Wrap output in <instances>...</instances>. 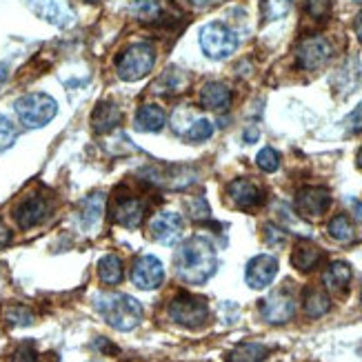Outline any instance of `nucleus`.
Listing matches in <instances>:
<instances>
[{
	"label": "nucleus",
	"mask_w": 362,
	"mask_h": 362,
	"mask_svg": "<svg viewBox=\"0 0 362 362\" xmlns=\"http://www.w3.org/2000/svg\"><path fill=\"white\" fill-rule=\"evenodd\" d=\"M216 249L204 235H192L189 240H185L178 247L174 258V272L187 285H202V282H207L216 274Z\"/></svg>",
	"instance_id": "f257e3e1"
},
{
	"label": "nucleus",
	"mask_w": 362,
	"mask_h": 362,
	"mask_svg": "<svg viewBox=\"0 0 362 362\" xmlns=\"http://www.w3.org/2000/svg\"><path fill=\"white\" fill-rule=\"evenodd\" d=\"M96 309L105 322L118 332H134L143 322V305L127 293H100Z\"/></svg>",
	"instance_id": "f03ea898"
},
{
	"label": "nucleus",
	"mask_w": 362,
	"mask_h": 362,
	"mask_svg": "<svg viewBox=\"0 0 362 362\" xmlns=\"http://www.w3.org/2000/svg\"><path fill=\"white\" fill-rule=\"evenodd\" d=\"M153 65H156V49L151 42H136L127 47L116 62L118 76L127 83L143 81L145 76L151 74Z\"/></svg>",
	"instance_id": "7ed1b4c3"
},
{
	"label": "nucleus",
	"mask_w": 362,
	"mask_h": 362,
	"mask_svg": "<svg viewBox=\"0 0 362 362\" xmlns=\"http://www.w3.org/2000/svg\"><path fill=\"white\" fill-rule=\"evenodd\" d=\"M13 109L27 129H40L47 122H52L54 116L58 114V103L52 96H47V93L38 91L18 98Z\"/></svg>",
	"instance_id": "20e7f679"
},
{
	"label": "nucleus",
	"mask_w": 362,
	"mask_h": 362,
	"mask_svg": "<svg viewBox=\"0 0 362 362\" xmlns=\"http://www.w3.org/2000/svg\"><path fill=\"white\" fill-rule=\"evenodd\" d=\"M169 316L176 325L182 327H202L209 318V305L202 296L178 293L169 303Z\"/></svg>",
	"instance_id": "39448f33"
},
{
	"label": "nucleus",
	"mask_w": 362,
	"mask_h": 362,
	"mask_svg": "<svg viewBox=\"0 0 362 362\" xmlns=\"http://www.w3.org/2000/svg\"><path fill=\"white\" fill-rule=\"evenodd\" d=\"M200 47H202L204 56H209L211 60H223L235 52L238 38H235V34L227 25L209 23L200 29Z\"/></svg>",
	"instance_id": "423d86ee"
},
{
	"label": "nucleus",
	"mask_w": 362,
	"mask_h": 362,
	"mask_svg": "<svg viewBox=\"0 0 362 362\" xmlns=\"http://www.w3.org/2000/svg\"><path fill=\"white\" fill-rule=\"evenodd\" d=\"M145 214H147V202L143 198L132 194L129 189H120V192H116V198L112 202L114 223L127 227V229H136L145 220Z\"/></svg>",
	"instance_id": "0eeeda50"
},
{
	"label": "nucleus",
	"mask_w": 362,
	"mask_h": 362,
	"mask_svg": "<svg viewBox=\"0 0 362 362\" xmlns=\"http://www.w3.org/2000/svg\"><path fill=\"white\" fill-rule=\"evenodd\" d=\"M260 313L267 322L285 325L296 316V293L289 287H280L272 291L260 303Z\"/></svg>",
	"instance_id": "6e6552de"
},
{
	"label": "nucleus",
	"mask_w": 362,
	"mask_h": 362,
	"mask_svg": "<svg viewBox=\"0 0 362 362\" xmlns=\"http://www.w3.org/2000/svg\"><path fill=\"white\" fill-rule=\"evenodd\" d=\"M182 231H185V223L182 218L171 211V209H165V211H158L151 220H149V233L156 243H160L165 247H174L182 240Z\"/></svg>",
	"instance_id": "1a4fd4ad"
},
{
	"label": "nucleus",
	"mask_w": 362,
	"mask_h": 362,
	"mask_svg": "<svg viewBox=\"0 0 362 362\" xmlns=\"http://www.w3.org/2000/svg\"><path fill=\"white\" fill-rule=\"evenodd\" d=\"M332 207V194L325 187H303L296 194V209L305 220H318Z\"/></svg>",
	"instance_id": "9d476101"
},
{
	"label": "nucleus",
	"mask_w": 362,
	"mask_h": 362,
	"mask_svg": "<svg viewBox=\"0 0 362 362\" xmlns=\"http://www.w3.org/2000/svg\"><path fill=\"white\" fill-rule=\"evenodd\" d=\"M165 280V267L163 262L147 254V256H140L134 262V269H132V282L143 291H151V289H158Z\"/></svg>",
	"instance_id": "9b49d317"
},
{
	"label": "nucleus",
	"mask_w": 362,
	"mask_h": 362,
	"mask_svg": "<svg viewBox=\"0 0 362 362\" xmlns=\"http://www.w3.org/2000/svg\"><path fill=\"white\" fill-rule=\"evenodd\" d=\"M332 56V45H329L322 36H309L305 38L296 49V62L300 69H318Z\"/></svg>",
	"instance_id": "f8f14e48"
},
{
	"label": "nucleus",
	"mask_w": 362,
	"mask_h": 362,
	"mask_svg": "<svg viewBox=\"0 0 362 362\" xmlns=\"http://www.w3.org/2000/svg\"><path fill=\"white\" fill-rule=\"evenodd\" d=\"M227 196L238 209L249 211V209L260 207V204L264 202V189L256 180L238 178L227 187Z\"/></svg>",
	"instance_id": "ddd939ff"
},
{
	"label": "nucleus",
	"mask_w": 362,
	"mask_h": 362,
	"mask_svg": "<svg viewBox=\"0 0 362 362\" xmlns=\"http://www.w3.org/2000/svg\"><path fill=\"white\" fill-rule=\"evenodd\" d=\"M276 274H278V258L269 256V254H262V256H256L247 262L245 280L251 289H264L274 282Z\"/></svg>",
	"instance_id": "4468645a"
},
{
	"label": "nucleus",
	"mask_w": 362,
	"mask_h": 362,
	"mask_svg": "<svg viewBox=\"0 0 362 362\" xmlns=\"http://www.w3.org/2000/svg\"><path fill=\"white\" fill-rule=\"evenodd\" d=\"M47 214H49V204L42 196H31L13 209V218L21 229H31L40 225Z\"/></svg>",
	"instance_id": "2eb2a0df"
},
{
	"label": "nucleus",
	"mask_w": 362,
	"mask_h": 362,
	"mask_svg": "<svg viewBox=\"0 0 362 362\" xmlns=\"http://www.w3.org/2000/svg\"><path fill=\"white\" fill-rule=\"evenodd\" d=\"M25 3L36 16H40L42 21L52 23V25L65 27L74 21L69 7L62 3V0H25Z\"/></svg>",
	"instance_id": "dca6fc26"
},
{
	"label": "nucleus",
	"mask_w": 362,
	"mask_h": 362,
	"mask_svg": "<svg viewBox=\"0 0 362 362\" xmlns=\"http://www.w3.org/2000/svg\"><path fill=\"white\" fill-rule=\"evenodd\" d=\"M120 120H122V114L118 105L112 100H103L96 105V109H93V114H91V127L98 134H109L118 127Z\"/></svg>",
	"instance_id": "f3484780"
},
{
	"label": "nucleus",
	"mask_w": 362,
	"mask_h": 362,
	"mask_svg": "<svg viewBox=\"0 0 362 362\" xmlns=\"http://www.w3.org/2000/svg\"><path fill=\"white\" fill-rule=\"evenodd\" d=\"M200 105L211 112H225L231 105V91L223 83H207L200 89Z\"/></svg>",
	"instance_id": "a211bd4d"
},
{
	"label": "nucleus",
	"mask_w": 362,
	"mask_h": 362,
	"mask_svg": "<svg viewBox=\"0 0 362 362\" xmlns=\"http://www.w3.org/2000/svg\"><path fill=\"white\" fill-rule=\"evenodd\" d=\"M322 260V249L316 247L313 243L309 240H303V243H298L296 249H293V254H291V264L296 267L298 272H311V269H316L318 262Z\"/></svg>",
	"instance_id": "6ab92c4d"
},
{
	"label": "nucleus",
	"mask_w": 362,
	"mask_h": 362,
	"mask_svg": "<svg viewBox=\"0 0 362 362\" xmlns=\"http://www.w3.org/2000/svg\"><path fill=\"white\" fill-rule=\"evenodd\" d=\"M351 267L342 260H336L327 267V272L322 274V285L329 291H344L351 282Z\"/></svg>",
	"instance_id": "aec40b11"
},
{
	"label": "nucleus",
	"mask_w": 362,
	"mask_h": 362,
	"mask_svg": "<svg viewBox=\"0 0 362 362\" xmlns=\"http://www.w3.org/2000/svg\"><path fill=\"white\" fill-rule=\"evenodd\" d=\"M165 122L167 116L158 105H143L136 114V127L140 132H160Z\"/></svg>",
	"instance_id": "412c9836"
},
{
	"label": "nucleus",
	"mask_w": 362,
	"mask_h": 362,
	"mask_svg": "<svg viewBox=\"0 0 362 362\" xmlns=\"http://www.w3.org/2000/svg\"><path fill=\"white\" fill-rule=\"evenodd\" d=\"M303 307L309 318H322L325 313H329V309H332V298H329L322 289L307 287Z\"/></svg>",
	"instance_id": "4be33fe9"
},
{
	"label": "nucleus",
	"mask_w": 362,
	"mask_h": 362,
	"mask_svg": "<svg viewBox=\"0 0 362 362\" xmlns=\"http://www.w3.org/2000/svg\"><path fill=\"white\" fill-rule=\"evenodd\" d=\"M267 356H269V349H267L262 342H240L238 347L231 349L227 360L229 362H262Z\"/></svg>",
	"instance_id": "5701e85b"
},
{
	"label": "nucleus",
	"mask_w": 362,
	"mask_h": 362,
	"mask_svg": "<svg viewBox=\"0 0 362 362\" xmlns=\"http://www.w3.org/2000/svg\"><path fill=\"white\" fill-rule=\"evenodd\" d=\"M103 202H105V198L98 192L87 196L83 200V204H81V225H83V229H93L98 225V220L103 216Z\"/></svg>",
	"instance_id": "b1692460"
},
{
	"label": "nucleus",
	"mask_w": 362,
	"mask_h": 362,
	"mask_svg": "<svg viewBox=\"0 0 362 362\" xmlns=\"http://www.w3.org/2000/svg\"><path fill=\"white\" fill-rule=\"evenodd\" d=\"M98 278L103 285L114 287L122 280V260L114 254H107L105 258H100L98 262Z\"/></svg>",
	"instance_id": "393cba45"
},
{
	"label": "nucleus",
	"mask_w": 362,
	"mask_h": 362,
	"mask_svg": "<svg viewBox=\"0 0 362 362\" xmlns=\"http://www.w3.org/2000/svg\"><path fill=\"white\" fill-rule=\"evenodd\" d=\"M329 235L338 243H351L354 240V225L349 223V218L344 214H338L329 223Z\"/></svg>",
	"instance_id": "a878e982"
},
{
	"label": "nucleus",
	"mask_w": 362,
	"mask_h": 362,
	"mask_svg": "<svg viewBox=\"0 0 362 362\" xmlns=\"http://www.w3.org/2000/svg\"><path fill=\"white\" fill-rule=\"evenodd\" d=\"M132 13L140 23H156L160 18V5L156 0H134Z\"/></svg>",
	"instance_id": "bb28decb"
},
{
	"label": "nucleus",
	"mask_w": 362,
	"mask_h": 362,
	"mask_svg": "<svg viewBox=\"0 0 362 362\" xmlns=\"http://www.w3.org/2000/svg\"><path fill=\"white\" fill-rule=\"evenodd\" d=\"M5 320L9 327H29L34 322V313L25 305H11L5 309Z\"/></svg>",
	"instance_id": "cd10ccee"
},
{
	"label": "nucleus",
	"mask_w": 362,
	"mask_h": 362,
	"mask_svg": "<svg viewBox=\"0 0 362 362\" xmlns=\"http://www.w3.org/2000/svg\"><path fill=\"white\" fill-rule=\"evenodd\" d=\"M211 136H214V124L207 118H200L192 124V127H189L185 138L189 140V143H202V140H207Z\"/></svg>",
	"instance_id": "c85d7f7f"
},
{
	"label": "nucleus",
	"mask_w": 362,
	"mask_h": 362,
	"mask_svg": "<svg viewBox=\"0 0 362 362\" xmlns=\"http://www.w3.org/2000/svg\"><path fill=\"white\" fill-rule=\"evenodd\" d=\"M256 163L262 171H267V174H274V171L280 167V156L274 147H264L258 151L256 156Z\"/></svg>",
	"instance_id": "c756f323"
},
{
	"label": "nucleus",
	"mask_w": 362,
	"mask_h": 362,
	"mask_svg": "<svg viewBox=\"0 0 362 362\" xmlns=\"http://www.w3.org/2000/svg\"><path fill=\"white\" fill-rule=\"evenodd\" d=\"M9 362H40V356L34 349V344L23 342L9 354Z\"/></svg>",
	"instance_id": "7c9ffc66"
},
{
	"label": "nucleus",
	"mask_w": 362,
	"mask_h": 362,
	"mask_svg": "<svg viewBox=\"0 0 362 362\" xmlns=\"http://www.w3.org/2000/svg\"><path fill=\"white\" fill-rule=\"evenodd\" d=\"M16 136H18V132H16L13 122L5 116H0V151H5L13 145Z\"/></svg>",
	"instance_id": "2f4dec72"
},
{
	"label": "nucleus",
	"mask_w": 362,
	"mask_h": 362,
	"mask_svg": "<svg viewBox=\"0 0 362 362\" xmlns=\"http://www.w3.org/2000/svg\"><path fill=\"white\" fill-rule=\"evenodd\" d=\"M334 7V0H307V11L313 18H327Z\"/></svg>",
	"instance_id": "473e14b6"
},
{
	"label": "nucleus",
	"mask_w": 362,
	"mask_h": 362,
	"mask_svg": "<svg viewBox=\"0 0 362 362\" xmlns=\"http://www.w3.org/2000/svg\"><path fill=\"white\" fill-rule=\"evenodd\" d=\"M187 209L189 214H192L194 220H204V218H209V204L204 198H192L187 202Z\"/></svg>",
	"instance_id": "72a5a7b5"
},
{
	"label": "nucleus",
	"mask_w": 362,
	"mask_h": 362,
	"mask_svg": "<svg viewBox=\"0 0 362 362\" xmlns=\"http://www.w3.org/2000/svg\"><path fill=\"white\" fill-rule=\"evenodd\" d=\"M264 240H267V245H272V247H280V245H285L287 233L282 229H278L276 225H267L264 227Z\"/></svg>",
	"instance_id": "f704fd0d"
},
{
	"label": "nucleus",
	"mask_w": 362,
	"mask_h": 362,
	"mask_svg": "<svg viewBox=\"0 0 362 362\" xmlns=\"http://www.w3.org/2000/svg\"><path fill=\"white\" fill-rule=\"evenodd\" d=\"M347 129H349L351 134L362 132V103L349 114V118H347Z\"/></svg>",
	"instance_id": "c9c22d12"
},
{
	"label": "nucleus",
	"mask_w": 362,
	"mask_h": 362,
	"mask_svg": "<svg viewBox=\"0 0 362 362\" xmlns=\"http://www.w3.org/2000/svg\"><path fill=\"white\" fill-rule=\"evenodd\" d=\"M9 240H11V233H9V229L0 225V247H5Z\"/></svg>",
	"instance_id": "e433bc0d"
},
{
	"label": "nucleus",
	"mask_w": 362,
	"mask_h": 362,
	"mask_svg": "<svg viewBox=\"0 0 362 362\" xmlns=\"http://www.w3.org/2000/svg\"><path fill=\"white\" fill-rule=\"evenodd\" d=\"M354 31H356V36H358V40L362 42V13H358V16H356V23H354Z\"/></svg>",
	"instance_id": "4c0bfd02"
},
{
	"label": "nucleus",
	"mask_w": 362,
	"mask_h": 362,
	"mask_svg": "<svg viewBox=\"0 0 362 362\" xmlns=\"http://www.w3.org/2000/svg\"><path fill=\"white\" fill-rule=\"evenodd\" d=\"M189 3H192L194 7H207L211 0H189Z\"/></svg>",
	"instance_id": "58836bf2"
},
{
	"label": "nucleus",
	"mask_w": 362,
	"mask_h": 362,
	"mask_svg": "<svg viewBox=\"0 0 362 362\" xmlns=\"http://www.w3.org/2000/svg\"><path fill=\"white\" fill-rule=\"evenodd\" d=\"M256 138H258V132H247L245 134V140H249V143H254Z\"/></svg>",
	"instance_id": "ea45409f"
},
{
	"label": "nucleus",
	"mask_w": 362,
	"mask_h": 362,
	"mask_svg": "<svg viewBox=\"0 0 362 362\" xmlns=\"http://www.w3.org/2000/svg\"><path fill=\"white\" fill-rule=\"evenodd\" d=\"M356 163H358V167L362 169V147H360V151H358V158H356Z\"/></svg>",
	"instance_id": "a19ab883"
},
{
	"label": "nucleus",
	"mask_w": 362,
	"mask_h": 362,
	"mask_svg": "<svg viewBox=\"0 0 362 362\" xmlns=\"http://www.w3.org/2000/svg\"><path fill=\"white\" fill-rule=\"evenodd\" d=\"M85 3H89V5H96V3H100V0H85Z\"/></svg>",
	"instance_id": "79ce46f5"
},
{
	"label": "nucleus",
	"mask_w": 362,
	"mask_h": 362,
	"mask_svg": "<svg viewBox=\"0 0 362 362\" xmlns=\"http://www.w3.org/2000/svg\"><path fill=\"white\" fill-rule=\"evenodd\" d=\"M356 3H360V5H362V0H356Z\"/></svg>",
	"instance_id": "37998d69"
}]
</instances>
